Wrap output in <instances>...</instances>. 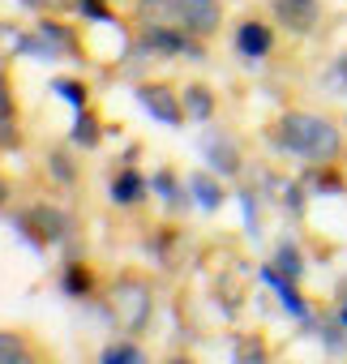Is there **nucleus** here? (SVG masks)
Here are the masks:
<instances>
[{
	"mask_svg": "<svg viewBox=\"0 0 347 364\" xmlns=\"http://www.w3.org/2000/svg\"><path fill=\"white\" fill-rule=\"evenodd\" d=\"M270 146L287 159H304L309 167L317 163H343L347 159V133L321 116V112H304V107H287L270 120L266 129Z\"/></svg>",
	"mask_w": 347,
	"mask_h": 364,
	"instance_id": "obj_1",
	"label": "nucleus"
},
{
	"mask_svg": "<svg viewBox=\"0 0 347 364\" xmlns=\"http://www.w3.org/2000/svg\"><path fill=\"white\" fill-rule=\"evenodd\" d=\"M99 304H103V313L116 321L120 334L142 338V334L150 330V321H154V309H159V283H154L150 270L124 266V270H116V274L107 279Z\"/></svg>",
	"mask_w": 347,
	"mask_h": 364,
	"instance_id": "obj_2",
	"label": "nucleus"
},
{
	"mask_svg": "<svg viewBox=\"0 0 347 364\" xmlns=\"http://www.w3.org/2000/svg\"><path fill=\"white\" fill-rule=\"evenodd\" d=\"M9 223H14V232H18L35 253L60 249L69 236H78V232H73V215H69L65 206L48 202V198H35V202L18 206V210L9 215Z\"/></svg>",
	"mask_w": 347,
	"mask_h": 364,
	"instance_id": "obj_3",
	"label": "nucleus"
},
{
	"mask_svg": "<svg viewBox=\"0 0 347 364\" xmlns=\"http://www.w3.org/2000/svg\"><path fill=\"white\" fill-rule=\"evenodd\" d=\"M133 48L150 60H210V43L193 39L185 26H133Z\"/></svg>",
	"mask_w": 347,
	"mask_h": 364,
	"instance_id": "obj_4",
	"label": "nucleus"
},
{
	"mask_svg": "<svg viewBox=\"0 0 347 364\" xmlns=\"http://www.w3.org/2000/svg\"><path fill=\"white\" fill-rule=\"evenodd\" d=\"M133 95H137V103H142L159 124H167V129H185V124H189L185 99H181V86H176V82H167V77H142V82L133 86Z\"/></svg>",
	"mask_w": 347,
	"mask_h": 364,
	"instance_id": "obj_5",
	"label": "nucleus"
},
{
	"mask_svg": "<svg viewBox=\"0 0 347 364\" xmlns=\"http://www.w3.org/2000/svg\"><path fill=\"white\" fill-rule=\"evenodd\" d=\"M69 249H65V262H60V274H56V283H60V291L69 296V300H103V279H99V270H95V262L73 245V236L65 240Z\"/></svg>",
	"mask_w": 347,
	"mask_h": 364,
	"instance_id": "obj_6",
	"label": "nucleus"
},
{
	"mask_svg": "<svg viewBox=\"0 0 347 364\" xmlns=\"http://www.w3.org/2000/svg\"><path fill=\"white\" fill-rule=\"evenodd\" d=\"M202 159H206V167L219 171L223 180H240L245 167H249L240 137H236L232 129H223V124H210V129H206V137H202Z\"/></svg>",
	"mask_w": 347,
	"mask_h": 364,
	"instance_id": "obj_7",
	"label": "nucleus"
},
{
	"mask_svg": "<svg viewBox=\"0 0 347 364\" xmlns=\"http://www.w3.org/2000/svg\"><path fill=\"white\" fill-rule=\"evenodd\" d=\"M150 198H154L150 176H146L137 163H120V159H116V167H112V176H107V202L120 206V210H142Z\"/></svg>",
	"mask_w": 347,
	"mask_h": 364,
	"instance_id": "obj_8",
	"label": "nucleus"
},
{
	"mask_svg": "<svg viewBox=\"0 0 347 364\" xmlns=\"http://www.w3.org/2000/svg\"><path fill=\"white\" fill-rule=\"evenodd\" d=\"M0 364H56V351L26 326H0Z\"/></svg>",
	"mask_w": 347,
	"mask_h": 364,
	"instance_id": "obj_9",
	"label": "nucleus"
},
{
	"mask_svg": "<svg viewBox=\"0 0 347 364\" xmlns=\"http://www.w3.org/2000/svg\"><path fill=\"white\" fill-rule=\"evenodd\" d=\"M270 18L287 35H313L321 22V0H270Z\"/></svg>",
	"mask_w": 347,
	"mask_h": 364,
	"instance_id": "obj_10",
	"label": "nucleus"
},
{
	"mask_svg": "<svg viewBox=\"0 0 347 364\" xmlns=\"http://www.w3.org/2000/svg\"><path fill=\"white\" fill-rule=\"evenodd\" d=\"M150 189H154V198L163 202V210L176 219V215H185L189 206H193V193H189V176H181L171 163H163V167H154V180H150Z\"/></svg>",
	"mask_w": 347,
	"mask_h": 364,
	"instance_id": "obj_11",
	"label": "nucleus"
},
{
	"mask_svg": "<svg viewBox=\"0 0 347 364\" xmlns=\"http://www.w3.org/2000/svg\"><path fill=\"white\" fill-rule=\"evenodd\" d=\"M232 43H236V52H240L245 60H266V56L274 52V18H270V22L257 18V14H253V18H240Z\"/></svg>",
	"mask_w": 347,
	"mask_h": 364,
	"instance_id": "obj_12",
	"label": "nucleus"
},
{
	"mask_svg": "<svg viewBox=\"0 0 347 364\" xmlns=\"http://www.w3.org/2000/svg\"><path fill=\"white\" fill-rule=\"evenodd\" d=\"M257 279H262V283H266V287H270V291L279 296V304H283V313H292L296 321H304V326H313V304H309V300L300 296V283H296V279H287V274H279V270H274L270 262H262V266H257Z\"/></svg>",
	"mask_w": 347,
	"mask_h": 364,
	"instance_id": "obj_13",
	"label": "nucleus"
},
{
	"mask_svg": "<svg viewBox=\"0 0 347 364\" xmlns=\"http://www.w3.org/2000/svg\"><path fill=\"white\" fill-rule=\"evenodd\" d=\"M185 176H189V193H193V206H198V210H206V215L223 210V202H228V180H223L219 171L193 167V171H185Z\"/></svg>",
	"mask_w": 347,
	"mask_h": 364,
	"instance_id": "obj_14",
	"label": "nucleus"
},
{
	"mask_svg": "<svg viewBox=\"0 0 347 364\" xmlns=\"http://www.w3.org/2000/svg\"><path fill=\"white\" fill-rule=\"evenodd\" d=\"M129 22L133 26H181L185 0H129Z\"/></svg>",
	"mask_w": 347,
	"mask_h": 364,
	"instance_id": "obj_15",
	"label": "nucleus"
},
{
	"mask_svg": "<svg viewBox=\"0 0 347 364\" xmlns=\"http://www.w3.org/2000/svg\"><path fill=\"white\" fill-rule=\"evenodd\" d=\"M73 150H78L73 141L43 150V171H48L52 185H60V189H82V159H78Z\"/></svg>",
	"mask_w": 347,
	"mask_h": 364,
	"instance_id": "obj_16",
	"label": "nucleus"
},
{
	"mask_svg": "<svg viewBox=\"0 0 347 364\" xmlns=\"http://www.w3.org/2000/svg\"><path fill=\"white\" fill-rule=\"evenodd\" d=\"M181 245H185V232L181 223H154V232H146V253L159 262V270H176L181 262Z\"/></svg>",
	"mask_w": 347,
	"mask_h": 364,
	"instance_id": "obj_17",
	"label": "nucleus"
},
{
	"mask_svg": "<svg viewBox=\"0 0 347 364\" xmlns=\"http://www.w3.org/2000/svg\"><path fill=\"white\" fill-rule=\"evenodd\" d=\"M193 39H215L223 31V5L219 0H185V22H181Z\"/></svg>",
	"mask_w": 347,
	"mask_h": 364,
	"instance_id": "obj_18",
	"label": "nucleus"
},
{
	"mask_svg": "<svg viewBox=\"0 0 347 364\" xmlns=\"http://www.w3.org/2000/svg\"><path fill=\"white\" fill-rule=\"evenodd\" d=\"M107 133H112V124L99 116V107H95V103L73 112V129H69V141H73L78 150H99Z\"/></svg>",
	"mask_w": 347,
	"mask_h": 364,
	"instance_id": "obj_19",
	"label": "nucleus"
},
{
	"mask_svg": "<svg viewBox=\"0 0 347 364\" xmlns=\"http://www.w3.org/2000/svg\"><path fill=\"white\" fill-rule=\"evenodd\" d=\"M181 99H185L189 124H210V120L219 116V95H215L206 82H185V86H181Z\"/></svg>",
	"mask_w": 347,
	"mask_h": 364,
	"instance_id": "obj_20",
	"label": "nucleus"
},
{
	"mask_svg": "<svg viewBox=\"0 0 347 364\" xmlns=\"http://www.w3.org/2000/svg\"><path fill=\"white\" fill-rule=\"evenodd\" d=\"M0 120H5L9 129L26 133L22 129V99H18V86H14V69L0 65Z\"/></svg>",
	"mask_w": 347,
	"mask_h": 364,
	"instance_id": "obj_21",
	"label": "nucleus"
},
{
	"mask_svg": "<svg viewBox=\"0 0 347 364\" xmlns=\"http://www.w3.org/2000/svg\"><path fill=\"white\" fill-rule=\"evenodd\" d=\"M270 266H274L279 274H287V279H296V283H300L309 262H304V249H300L296 240H279V245H274V253H270Z\"/></svg>",
	"mask_w": 347,
	"mask_h": 364,
	"instance_id": "obj_22",
	"label": "nucleus"
},
{
	"mask_svg": "<svg viewBox=\"0 0 347 364\" xmlns=\"http://www.w3.org/2000/svg\"><path fill=\"white\" fill-rule=\"evenodd\" d=\"M99 360H103V364H146L150 355H146V347H142L133 334H120V338H112V343L99 351Z\"/></svg>",
	"mask_w": 347,
	"mask_h": 364,
	"instance_id": "obj_23",
	"label": "nucleus"
},
{
	"mask_svg": "<svg viewBox=\"0 0 347 364\" xmlns=\"http://www.w3.org/2000/svg\"><path fill=\"white\" fill-rule=\"evenodd\" d=\"M52 90H56L73 112L95 103V90H90V82H86V77H52Z\"/></svg>",
	"mask_w": 347,
	"mask_h": 364,
	"instance_id": "obj_24",
	"label": "nucleus"
},
{
	"mask_svg": "<svg viewBox=\"0 0 347 364\" xmlns=\"http://www.w3.org/2000/svg\"><path fill=\"white\" fill-rule=\"evenodd\" d=\"M266 355H270V347H266L262 334H236V360L240 364H253V360H266Z\"/></svg>",
	"mask_w": 347,
	"mask_h": 364,
	"instance_id": "obj_25",
	"label": "nucleus"
},
{
	"mask_svg": "<svg viewBox=\"0 0 347 364\" xmlns=\"http://www.w3.org/2000/svg\"><path fill=\"white\" fill-rule=\"evenodd\" d=\"M236 202L245 206V228H249V236H262V219H257V193L253 189H236Z\"/></svg>",
	"mask_w": 347,
	"mask_h": 364,
	"instance_id": "obj_26",
	"label": "nucleus"
},
{
	"mask_svg": "<svg viewBox=\"0 0 347 364\" xmlns=\"http://www.w3.org/2000/svg\"><path fill=\"white\" fill-rule=\"evenodd\" d=\"M304 202H309V185L304 180H292V185H283V206L292 215H304Z\"/></svg>",
	"mask_w": 347,
	"mask_h": 364,
	"instance_id": "obj_27",
	"label": "nucleus"
},
{
	"mask_svg": "<svg viewBox=\"0 0 347 364\" xmlns=\"http://www.w3.org/2000/svg\"><path fill=\"white\" fill-rule=\"evenodd\" d=\"M26 9H35V14H78V0H22Z\"/></svg>",
	"mask_w": 347,
	"mask_h": 364,
	"instance_id": "obj_28",
	"label": "nucleus"
},
{
	"mask_svg": "<svg viewBox=\"0 0 347 364\" xmlns=\"http://www.w3.org/2000/svg\"><path fill=\"white\" fill-rule=\"evenodd\" d=\"M22 146H26V133H18V129H9L0 120V150H22Z\"/></svg>",
	"mask_w": 347,
	"mask_h": 364,
	"instance_id": "obj_29",
	"label": "nucleus"
},
{
	"mask_svg": "<svg viewBox=\"0 0 347 364\" xmlns=\"http://www.w3.org/2000/svg\"><path fill=\"white\" fill-rule=\"evenodd\" d=\"M343 326H347V279H338V287H334V309H330Z\"/></svg>",
	"mask_w": 347,
	"mask_h": 364,
	"instance_id": "obj_30",
	"label": "nucleus"
},
{
	"mask_svg": "<svg viewBox=\"0 0 347 364\" xmlns=\"http://www.w3.org/2000/svg\"><path fill=\"white\" fill-rule=\"evenodd\" d=\"M18 198V185H14V176L0 171V210H9V202Z\"/></svg>",
	"mask_w": 347,
	"mask_h": 364,
	"instance_id": "obj_31",
	"label": "nucleus"
},
{
	"mask_svg": "<svg viewBox=\"0 0 347 364\" xmlns=\"http://www.w3.org/2000/svg\"><path fill=\"white\" fill-rule=\"evenodd\" d=\"M334 77H338V86H343V95H347V48L334 56Z\"/></svg>",
	"mask_w": 347,
	"mask_h": 364,
	"instance_id": "obj_32",
	"label": "nucleus"
}]
</instances>
